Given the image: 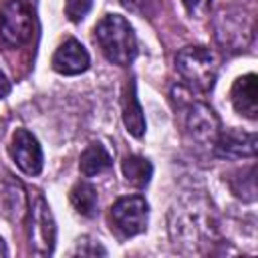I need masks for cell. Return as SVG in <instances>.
Returning <instances> with one entry per match:
<instances>
[{
	"label": "cell",
	"mask_w": 258,
	"mask_h": 258,
	"mask_svg": "<svg viewBox=\"0 0 258 258\" xmlns=\"http://www.w3.org/2000/svg\"><path fill=\"white\" fill-rule=\"evenodd\" d=\"M95 38L107 60L129 67L137 56V40L131 24L119 14L103 16L95 26Z\"/></svg>",
	"instance_id": "6da1fadb"
},
{
	"label": "cell",
	"mask_w": 258,
	"mask_h": 258,
	"mask_svg": "<svg viewBox=\"0 0 258 258\" xmlns=\"http://www.w3.org/2000/svg\"><path fill=\"white\" fill-rule=\"evenodd\" d=\"M175 69L189 89L208 93L218 75V58L206 46H185L175 56Z\"/></svg>",
	"instance_id": "7a4b0ae2"
},
{
	"label": "cell",
	"mask_w": 258,
	"mask_h": 258,
	"mask_svg": "<svg viewBox=\"0 0 258 258\" xmlns=\"http://www.w3.org/2000/svg\"><path fill=\"white\" fill-rule=\"evenodd\" d=\"M34 34V16L22 0H6L0 6V46L20 48Z\"/></svg>",
	"instance_id": "3957f363"
},
{
	"label": "cell",
	"mask_w": 258,
	"mask_h": 258,
	"mask_svg": "<svg viewBox=\"0 0 258 258\" xmlns=\"http://www.w3.org/2000/svg\"><path fill=\"white\" fill-rule=\"evenodd\" d=\"M28 242L34 254L48 256L54 250L56 242V226L52 212L42 196H36L28 210Z\"/></svg>",
	"instance_id": "277c9868"
},
{
	"label": "cell",
	"mask_w": 258,
	"mask_h": 258,
	"mask_svg": "<svg viewBox=\"0 0 258 258\" xmlns=\"http://www.w3.org/2000/svg\"><path fill=\"white\" fill-rule=\"evenodd\" d=\"M147 216L149 206L141 196H125L111 206V222L123 238H131L145 232Z\"/></svg>",
	"instance_id": "5b68a950"
},
{
	"label": "cell",
	"mask_w": 258,
	"mask_h": 258,
	"mask_svg": "<svg viewBox=\"0 0 258 258\" xmlns=\"http://www.w3.org/2000/svg\"><path fill=\"white\" fill-rule=\"evenodd\" d=\"M183 125L191 141L206 147H214V141L220 133V121L208 105L187 101L183 107Z\"/></svg>",
	"instance_id": "8992f818"
},
{
	"label": "cell",
	"mask_w": 258,
	"mask_h": 258,
	"mask_svg": "<svg viewBox=\"0 0 258 258\" xmlns=\"http://www.w3.org/2000/svg\"><path fill=\"white\" fill-rule=\"evenodd\" d=\"M10 157L16 167L26 175H38L42 171V147L28 129H16L8 145Z\"/></svg>",
	"instance_id": "52a82bcc"
},
{
	"label": "cell",
	"mask_w": 258,
	"mask_h": 258,
	"mask_svg": "<svg viewBox=\"0 0 258 258\" xmlns=\"http://www.w3.org/2000/svg\"><path fill=\"white\" fill-rule=\"evenodd\" d=\"M214 155L224 159H242L256 155V135L244 131H220L214 141Z\"/></svg>",
	"instance_id": "ba28073f"
},
{
	"label": "cell",
	"mask_w": 258,
	"mask_h": 258,
	"mask_svg": "<svg viewBox=\"0 0 258 258\" xmlns=\"http://www.w3.org/2000/svg\"><path fill=\"white\" fill-rule=\"evenodd\" d=\"M89 62L91 56L87 48L75 38L64 40L52 54V69L60 75H81L89 69Z\"/></svg>",
	"instance_id": "9c48e42d"
},
{
	"label": "cell",
	"mask_w": 258,
	"mask_h": 258,
	"mask_svg": "<svg viewBox=\"0 0 258 258\" xmlns=\"http://www.w3.org/2000/svg\"><path fill=\"white\" fill-rule=\"evenodd\" d=\"M256 75L254 73H248V75H242L234 81L232 85V91H230V99H232V105L234 109L248 117V119H256L258 115V91H256Z\"/></svg>",
	"instance_id": "30bf717a"
},
{
	"label": "cell",
	"mask_w": 258,
	"mask_h": 258,
	"mask_svg": "<svg viewBox=\"0 0 258 258\" xmlns=\"http://www.w3.org/2000/svg\"><path fill=\"white\" fill-rule=\"evenodd\" d=\"M244 20H246V18L242 16V18L238 20V24L234 26V16H232L230 12L220 14V20H218V26H216V30H218V40H220L224 46H230V48H234V50L244 48L246 42H248V38H250V32H252V28L244 24Z\"/></svg>",
	"instance_id": "8fae6325"
},
{
	"label": "cell",
	"mask_w": 258,
	"mask_h": 258,
	"mask_svg": "<svg viewBox=\"0 0 258 258\" xmlns=\"http://www.w3.org/2000/svg\"><path fill=\"white\" fill-rule=\"evenodd\" d=\"M123 123L133 137H141L145 133V127H147L145 117H143V109H141L137 95H135V83L133 81L127 83V89L123 95Z\"/></svg>",
	"instance_id": "7c38bea8"
},
{
	"label": "cell",
	"mask_w": 258,
	"mask_h": 258,
	"mask_svg": "<svg viewBox=\"0 0 258 258\" xmlns=\"http://www.w3.org/2000/svg\"><path fill=\"white\" fill-rule=\"evenodd\" d=\"M113 165V157L111 153L107 151V147L103 143H91L83 153H81V159H79V169L85 177H95L103 171H107L109 167Z\"/></svg>",
	"instance_id": "4fadbf2b"
},
{
	"label": "cell",
	"mask_w": 258,
	"mask_h": 258,
	"mask_svg": "<svg viewBox=\"0 0 258 258\" xmlns=\"http://www.w3.org/2000/svg\"><path fill=\"white\" fill-rule=\"evenodd\" d=\"M121 169L123 175L127 179V183H131L133 187H145L153 175V165L149 163V159L141 157V155H127L121 161Z\"/></svg>",
	"instance_id": "5bb4252c"
},
{
	"label": "cell",
	"mask_w": 258,
	"mask_h": 258,
	"mask_svg": "<svg viewBox=\"0 0 258 258\" xmlns=\"http://www.w3.org/2000/svg\"><path fill=\"white\" fill-rule=\"evenodd\" d=\"M69 198H71V204H73V208L77 210V214L87 216V218L95 216L99 198H97V189H95L91 183L79 181V183L71 189V196H69Z\"/></svg>",
	"instance_id": "9a60e30c"
},
{
	"label": "cell",
	"mask_w": 258,
	"mask_h": 258,
	"mask_svg": "<svg viewBox=\"0 0 258 258\" xmlns=\"http://www.w3.org/2000/svg\"><path fill=\"white\" fill-rule=\"evenodd\" d=\"M93 8V0H67L64 2V14L71 22H81L89 10Z\"/></svg>",
	"instance_id": "2e32d148"
},
{
	"label": "cell",
	"mask_w": 258,
	"mask_h": 258,
	"mask_svg": "<svg viewBox=\"0 0 258 258\" xmlns=\"http://www.w3.org/2000/svg\"><path fill=\"white\" fill-rule=\"evenodd\" d=\"M75 254H81V256H97V254H101V256H105L107 250H105L99 242H91V240L85 236V238H81V240L77 242Z\"/></svg>",
	"instance_id": "e0dca14e"
},
{
	"label": "cell",
	"mask_w": 258,
	"mask_h": 258,
	"mask_svg": "<svg viewBox=\"0 0 258 258\" xmlns=\"http://www.w3.org/2000/svg\"><path fill=\"white\" fill-rule=\"evenodd\" d=\"M181 4L185 6L187 14L194 18H204L210 12L212 0H181Z\"/></svg>",
	"instance_id": "ac0fdd59"
},
{
	"label": "cell",
	"mask_w": 258,
	"mask_h": 258,
	"mask_svg": "<svg viewBox=\"0 0 258 258\" xmlns=\"http://www.w3.org/2000/svg\"><path fill=\"white\" fill-rule=\"evenodd\" d=\"M10 93V81L6 79V75L0 71V99H4Z\"/></svg>",
	"instance_id": "d6986e66"
},
{
	"label": "cell",
	"mask_w": 258,
	"mask_h": 258,
	"mask_svg": "<svg viewBox=\"0 0 258 258\" xmlns=\"http://www.w3.org/2000/svg\"><path fill=\"white\" fill-rule=\"evenodd\" d=\"M8 254V250H6V244H4V240L0 238V256H6Z\"/></svg>",
	"instance_id": "ffe728a7"
}]
</instances>
